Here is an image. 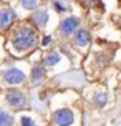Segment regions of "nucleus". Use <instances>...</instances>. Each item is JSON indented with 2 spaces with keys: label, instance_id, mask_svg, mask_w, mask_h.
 Segmentation results:
<instances>
[{
  "label": "nucleus",
  "instance_id": "nucleus-6",
  "mask_svg": "<svg viewBox=\"0 0 121 126\" xmlns=\"http://www.w3.org/2000/svg\"><path fill=\"white\" fill-rule=\"evenodd\" d=\"M78 25V18H75V17H70V18L63 20V23H61V33L63 35H70L71 32L76 28Z\"/></svg>",
  "mask_w": 121,
  "mask_h": 126
},
{
  "label": "nucleus",
  "instance_id": "nucleus-14",
  "mask_svg": "<svg viewBox=\"0 0 121 126\" xmlns=\"http://www.w3.org/2000/svg\"><path fill=\"white\" fill-rule=\"evenodd\" d=\"M22 126H35V123L30 116H22Z\"/></svg>",
  "mask_w": 121,
  "mask_h": 126
},
{
  "label": "nucleus",
  "instance_id": "nucleus-1",
  "mask_svg": "<svg viewBox=\"0 0 121 126\" xmlns=\"http://www.w3.org/2000/svg\"><path fill=\"white\" fill-rule=\"evenodd\" d=\"M35 32L30 30L28 27H23V28H20L17 33H15V37H13V47L17 48V50H27V48H30L33 43H35Z\"/></svg>",
  "mask_w": 121,
  "mask_h": 126
},
{
  "label": "nucleus",
  "instance_id": "nucleus-15",
  "mask_svg": "<svg viewBox=\"0 0 121 126\" xmlns=\"http://www.w3.org/2000/svg\"><path fill=\"white\" fill-rule=\"evenodd\" d=\"M81 2H83L85 7H95L98 3V0H81Z\"/></svg>",
  "mask_w": 121,
  "mask_h": 126
},
{
  "label": "nucleus",
  "instance_id": "nucleus-11",
  "mask_svg": "<svg viewBox=\"0 0 121 126\" xmlns=\"http://www.w3.org/2000/svg\"><path fill=\"white\" fill-rule=\"evenodd\" d=\"M58 62H60V55H58L57 51H50V55L45 60V63H46L48 66H53V65H57Z\"/></svg>",
  "mask_w": 121,
  "mask_h": 126
},
{
  "label": "nucleus",
  "instance_id": "nucleus-13",
  "mask_svg": "<svg viewBox=\"0 0 121 126\" xmlns=\"http://www.w3.org/2000/svg\"><path fill=\"white\" fill-rule=\"evenodd\" d=\"M22 5L28 10H33V8H37V0H22Z\"/></svg>",
  "mask_w": 121,
  "mask_h": 126
},
{
  "label": "nucleus",
  "instance_id": "nucleus-8",
  "mask_svg": "<svg viewBox=\"0 0 121 126\" xmlns=\"http://www.w3.org/2000/svg\"><path fill=\"white\" fill-rule=\"evenodd\" d=\"M90 42V33L86 30H78L76 35H75V43L78 47H85V45Z\"/></svg>",
  "mask_w": 121,
  "mask_h": 126
},
{
  "label": "nucleus",
  "instance_id": "nucleus-10",
  "mask_svg": "<svg viewBox=\"0 0 121 126\" xmlns=\"http://www.w3.org/2000/svg\"><path fill=\"white\" fill-rule=\"evenodd\" d=\"M106 101H108V96H106L105 91L96 93V96H95V105H96V106H105V105H106Z\"/></svg>",
  "mask_w": 121,
  "mask_h": 126
},
{
  "label": "nucleus",
  "instance_id": "nucleus-7",
  "mask_svg": "<svg viewBox=\"0 0 121 126\" xmlns=\"http://www.w3.org/2000/svg\"><path fill=\"white\" fill-rule=\"evenodd\" d=\"M13 22V12L12 10H0V27L7 28Z\"/></svg>",
  "mask_w": 121,
  "mask_h": 126
},
{
  "label": "nucleus",
  "instance_id": "nucleus-12",
  "mask_svg": "<svg viewBox=\"0 0 121 126\" xmlns=\"http://www.w3.org/2000/svg\"><path fill=\"white\" fill-rule=\"evenodd\" d=\"M42 76H43V70H42V68H33L32 83H33V85H38V83L42 81Z\"/></svg>",
  "mask_w": 121,
  "mask_h": 126
},
{
  "label": "nucleus",
  "instance_id": "nucleus-16",
  "mask_svg": "<svg viewBox=\"0 0 121 126\" xmlns=\"http://www.w3.org/2000/svg\"><path fill=\"white\" fill-rule=\"evenodd\" d=\"M50 42H51V38H50V37H45V38H43V42H42V43H43L45 47H46V45H50Z\"/></svg>",
  "mask_w": 121,
  "mask_h": 126
},
{
  "label": "nucleus",
  "instance_id": "nucleus-9",
  "mask_svg": "<svg viewBox=\"0 0 121 126\" xmlns=\"http://www.w3.org/2000/svg\"><path fill=\"white\" fill-rule=\"evenodd\" d=\"M13 123L12 114L5 113V111H0V126H10Z\"/></svg>",
  "mask_w": 121,
  "mask_h": 126
},
{
  "label": "nucleus",
  "instance_id": "nucleus-5",
  "mask_svg": "<svg viewBox=\"0 0 121 126\" xmlns=\"http://www.w3.org/2000/svg\"><path fill=\"white\" fill-rule=\"evenodd\" d=\"M46 20H48V13L45 12V10H38V12H35L32 15V22L37 27H40V28H43L46 25Z\"/></svg>",
  "mask_w": 121,
  "mask_h": 126
},
{
  "label": "nucleus",
  "instance_id": "nucleus-2",
  "mask_svg": "<svg viewBox=\"0 0 121 126\" xmlns=\"http://www.w3.org/2000/svg\"><path fill=\"white\" fill-rule=\"evenodd\" d=\"M7 101L12 105V106L15 108H22L27 105V98L25 94L22 93V91H18V90H12V91H8L7 93Z\"/></svg>",
  "mask_w": 121,
  "mask_h": 126
},
{
  "label": "nucleus",
  "instance_id": "nucleus-4",
  "mask_svg": "<svg viewBox=\"0 0 121 126\" xmlns=\"http://www.w3.org/2000/svg\"><path fill=\"white\" fill-rule=\"evenodd\" d=\"M7 83H10V85H18L25 80V75H23V71H20V70H8L5 71V75H3Z\"/></svg>",
  "mask_w": 121,
  "mask_h": 126
},
{
  "label": "nucleus",
  "instance_id": "nucleus-3",
  "mask_svg": "<svg viewBox=\"0 0 121 126\" xmlns=\"http://www.w3.org/2000/svg\"><path fill=\"white\" fill-rule=\"evenodd\" d=\"M55 123H58L60 126H68L73 123V113L68 108H63V110H58L55 113Z\"/></svg>",
  "mask_w": 121,
  "mask_h": 126
}]
</instances>
